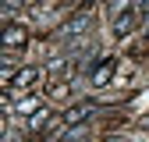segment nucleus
<instances>
[{
    "instance_id": "39448f33",
    "label": "nucleus",
    "mask_w": 149,
    "mask_h": 142,
    "mask_svg": "<svg viewBox=\"0 0 149 142\" xmlns=\"http://www.w3.org/2000/svg\"><path fill=\"white\" fill-rule=\"evenodd\" d=\"M85 114H89V106H74V110H71V114H68L64 121H68V124H78V121H82Z\"/></svg>"
},
{
    "instance_id": "f257e3e1",
    "label": "nucleus",
    "mask_w": 149,
    "mask_h": 142,
    "mask_svg": "<svg viewBox=\"0 0 149 142\" xmlns=\"http://www.w3.org/2000/svg\"><path fill=\"white\" fill-rule=\"evenodd\" d=\"M4 43H7V46H22V43H25V29L7 25V32H4Z\"/></svg>"
},
{
    "instance_id": "7ed1b4c3",
    "label": "nucleus",
    "mask_w": 149,
    "mask_h": 142,
    "mask_svg": "<svg viewBox=\"0 0 149 142\" xmlns=\"http://www.w3.org/2000/svg\"><path fill=\"white\" fill-rule=\"evenodd\" d=\"M85 25H89V18H85V14H78L74 22H68V25H64V36H71V32H82Z\"/></svg>"
},
{
    "instance_id": "f03ea898",
    "label": "nucleus",
    "mask_w": 149,
    "mask_h": 142,
    "mask_svg": "<svg viewBox=\"0 0 149 142\" xmlns=\"http://www.w3.org/2000/svg\"><path fill=\"white\" fill-rule=\"evenodd\" d=\"M110 71H114V64H110V61L100 64V68H96V75H92V85H107V82H110Z\"/></svg>"
},
{
    "instance_id": "423d86ee",
    "label": "nucleus",
    "mask_w": 149,
    "mask_h": 142,
    "mask_svg": "<svg viewBox=\"0 0 149 142\" xmlns=\"http://www.w3.org/2000/svg\"><path fill=\"white\" fill-rule=\"evenodd\" d=\"M128 29H132V14H121V18H117V25H114V32H117V36H124Z\"/></svg>"
},
{
    "instance_id": "0eeeda50",
    "label": "nucleus",
    "mask_w": 149,
    "mask_h": 142,
    "mask_svg": "<svg viewBox=\"0 0 149 142\" xmlns=\"http://www.w3.org/2000/svg\"><path fill=\"white\" fill-rule=\"evenodd\" d=\"M46 121H50V114H46V110H39V114H36V117H32V128H36V132H39V128H43V124H46Z\"/></svg>"
},
{
    "instance_id": "20e7f679",
    "label": "nucleus",
    "mask_w": 149,
    "mask_h": 142,
    "mask_svg": "<svg viewBox=\"0 0 149 142\" xmlns=\"http://www.w3.org/2000/svg\"><path fill=\"white\" fill-rule=\"evenodd\" d=\"M32 82H36V71H32V68H25L22 75H14V85H18V89H22V85H32Z\"/></svg>"
}]
</instances>
